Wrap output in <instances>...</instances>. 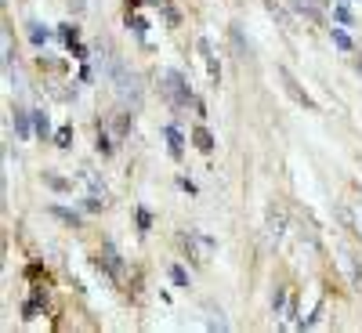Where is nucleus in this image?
I'll use <instances>...</instances> for the list:
<instances>
[{"label": "nucleus", "instance_id": "obj_7", "mask_svg": "<svg viewBox=\"0 0 362 333\" xmlns=\"http://www.w3.org/2000/svg\"><path fill=\"white\" fill-rule=\"evenodd\" d=\"M192 142H196L200 152H214V134L206 131V127H196V131H192Z\"/></svg>", "mask_w": 362, "mask_h": 333}, {"label": "nucleus", "instance_id": "obj_17", "mask_svg": "<svg viewBox=\"0 0 362 333\" xmlns=\"http://www.w3.org/2000/svg\"><path fill=\"white\" fill-rule=\"evenodd\" d=\"M171 279H174V286H189V272L181 264H171Z\"/></svg>", "mask_w": 362, "mask_h": 333}, {"label": "nucleus", "instance_id": "obj_6", "mask_svg": "<svg viewBox=\"0 0 362 333\" xmlns=\"http://www.w3.org/2000/svg\"><path fill=\"white\" fill-rule=\"evenodd\" d=\"M282 225H287V214H282L279 207H272V210H268V236L279 239V236H282Z\"/></svg>", "mask_w": 362, "mask_h": 333}, {"label": "nucleus", "instance_id": "obj_2", "mask_svg": "<svg viewBox=\"0 0 362 333\" xmlns=\"http://www.w3.org/2000/svg\"><path fill=\"white\" fill-rule=\"evenodd\" d=\"M279 80H282V91H287V95H290V98H293V101H297V106H301V109H308V112H319V106L312 101V95H308L304 87L293 80V73H290L287 66H279Z\"/></svg>", "mask_w": 362, "mask_h": 333}, {"label": "nucleus", "instance_id": "obj_20", "mask_svg": "<svg viewBox=\"0 0 362 333\" xmlns=\"http://www.w3.org/2000/svg\"><path fill=\"white\" fill-rule=\"evenodd\" d=\"M272 312H282V286H276V293H272Z\"/></svg>", "mask_w": 362, "mask_h": 333}, {"label": "nucleus", "instance_id": "obj_4", "mask_svg": "<svg viewBox=\"0 0 362 333\" xmlns=\"http://www.w3.org/2000/svg\"><path fill=\"white\" fill-rule=\"evenodd\" d=\"M200 51H203V62H206V73H210V84H221V66H217V58H214V47L206 36H200Z\"/></svg>", "mask_w": 362, "mask_h": 333}, {"label": "nucleus", "instance_id": "obj_16", "mask_svg": "<svg viewBox=\"0 0 362 333\" xmlns=\"http://www.w3.org/2000/svg\"><path fill=\"white\" fill-rule=\"evenodd\" d=\"M333 15H337V22H341V25H352V11H348V4H344V0H337Z\"/></svg>", "mask_w": 362, "mask_h": 333}, {"label": "nucleus", "instance_id": "obj_8", "mask_svg": "<svg viewBox=\"0 0 362 333\" xmlns=\"http://www.w3.org/2000/svg\"><path fill=\"white\" fill-rule=\"evenodd\" d=\"M33 131H36V138H44V142H47V134H51V120H47V112H44V109H36V112H33Z\"/></svg>", "mask_w": 362, "mask_h": 333}, {"label": "nucleus", "instance_id": "obj_15", "mask_svg": "<svg viewBox=\"0 0 362 333\" xmlns=\"http://www.w3.org/2000/svg\"><path fill=\"white\" fill-rule=\"evenodd\" d=\"M55 145H58V149H69V145H73V127H62V131L55 134Z\"/></svg>", "mask_w": 362, "mask_h": 333}, {"label": "nucleus", "instance_id": "obj_13", "mask_svg": "<svg viewBox=\"0 0 362 333\" xmlns=\"http://www.w3.org/2000/svg\"><path fill=\"white\" fill-rule=\"evenodd\" d=\"M330 36H333V44H337L341 51H352V47H355V44H352V36H348L344 29H333Z\"/></svg>", "mask_w": 362, "mask_h": 333}, {"label": "nucleus", "instance_id": "obj_21", "mask_svg": "<svg viewBox=\"0 0 362 333\" xmlns=\"http://www.w3.org/2000/svg\"><path fill=\"white\" fill-rule=\"evenodd\" d=\"M265 8H268V11H272V15H276L279 22H290V18H287V15H282V11L276 8V0H265Z\"/></svg>", "mask_w": 362, "mask_h": 333}, {"label": "nucleus", "instance_id": "obj_11", "mask_svg": "<svg viewBox=\"0 0 362 333\" xmlns=\"http://www.w3.org/2000/svg\"><path fill=\"white\" fill-rule=\"evenodd\" d=\"M47 36H51V33L44 29L40 22H29V40H33L36 47H40V44H47Z\"/></svg>", "mask_w": 362, "mask_h": 333}, {"label": "nucleus", "instance_id": "obj_19", "mask_svg": "<svg viewBox=\"0 0 362 333\" xmlns=\"http://www.w3.org/2000/svg\"><path fill=\"white\" fill-rule=\"evenodd\" d=\"M149 228H152V214L141 207V210H138V232H149Z\"/></svg>", "mask_w": 362, "mask_h": 333}, {"label": "nucleus", "instance_id": "obj_10", "mask_svg": "<svg viewBox=\"0 0 362 333\" xmlns=\"http://www.w3.org/2000/svg\"><path fill=\"white\" fill-rule=\"evenodd\" d=\"M51 214H55L58 221H66V225H73V228H80V214H73V210H66V207H51Z\"/></svg>", "mask_w": 362, "mask_h": 333}, {"label": "nucleus", "instance_id": "obj_12", "mask_svg": "<svg viewBox=\"0 0 362 333\" xmlns=\"http://www.w3.org/2000/svg\"><path fill=\"white\" fill-rule=\"evenodd\" d=\"M98 152H101V156H109V152H112V138H109V131H106V127H101V131H98Z\"/></svg>", "mask_w": 362, "mask_h": 333}, {"label": "nucleus", "instance_id": "obj_3", "mask_svg": "<svg viewBox=\"0 0 362 333\" xmlns=\"http://www.w3.org/2000/svg\"><path fill=\"white\" fill-rule=\"evenodd\" d=\"M98 268H106V272L116 279V283H120V279H123V258H120V254H116V247H112V243H106V247H101V254H98Z\"/></svg>", "mask_w": 362, "mask_h": 333}, {"label": "nucleus", "instance_id": "obj_5", "mask_svg": "<svg viewBox=\"0 0 362 333\" xmlns=\"http://www.w3.org/2000/svg\"><path fill=\"white\" fill-rule=\"evenodd\" d=\"M163 134H167V149H171V156H174V160H181V152H185V138H181V131L171 123Z\"/></svg>", "mask_w": 362, "mask_h": 333}, {"label": "nucleus", "instance_id": "obj_14", "mask_svg": "<svg viewBox=\"0 0 362 333\" xmlns=\"http://www.w3.org/2000/svg\"><path fill=\"white\" fill-rule=\"evenodd\" d=\"M290 8H293V11H301V15H308V18H319V11L308 4V0H290Z\"/></svg>", "mask_w": 362, "mask_h": 333}, {"label": "nucleus", "instance_id": "obj_9", "mask_svg": "<svg viewBox=\"0 0 362 333\" xmlns=\"http://www.w3.org/2000/svg\"><path fill=\"white\" fill-rule=\"evenodd\" d=\"M29 116H33V112L15 109V131H19V138H29Z\"/></svg>", "mask_w": 362, "mask_h": 333}, {"label": "nucleus", "instance_id": "obj_1", "mask_svg": "<svg viewBox=\"0 0 362 333\" xmlns=\"http://www.w3.org/2000/svg\"><path fill=\"white\" fill-rule=\"evenodd\" d=\"M163 80H167V84H163V91L171 95V101H174L178 109H185L189 101H192V87H189V80H185V76H181L178 69H167V73H163Z\"/></svg>", "mask_w": 362, "mask_h": 333}, {"label": "nucleus", "instance_id": "obj_18", "mask_svg": "<svg viewBox=\"0 0 362 333\" xmlns=\"http://www.w3.org/2000/svg\"><path fill=\"white\" fill-rule=\"evenodd\" d=\"M232 40H236V47L243 51V58H247V55H250V44H247V40H243V33H239V25H232Z\"/></svg>", "mask_w": 362, "mask_h": 333}]
</instances>
